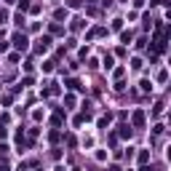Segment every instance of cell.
I'll use <instances>...</instances> for the list:
<instances>
[{
	"label": "cell",
	"instance_id": "1",
	"mask_svg": "<svg viewBox=\"0 0 171 171\" xmlns=\"http://www.w3.org/2000/svg\"><path fill=\"white\" fill-rule=\"evenodd\" d=\"M14 43H16V48H27V38L24 35H14Z\"/></svg>",
	"mask_w": 171,
	"mask_h": 171
},
{
	"label": "cell",
	"instance_id": "2",
	"mask_svg": "<svg viewBox=\"0 0 171 171\" xmlns=\"http://www.w3.org/2000/svg\"><path fill=\"white\" fill-rule=\"evenodd\" d=\"M134 123H136V126H142V123H144V115L136 112V115H134Z\"/></svg>",
	"mask_w": 171,
	"mask_h": 171
},
{
	"label": "cell",
	"instance_id": "3",
	"mask_svg": "<svg viewBox=\"0 0 171 171\" xmlns=\"http://www.w3.org/2000/svg\"><path fill=\"white\" fill-rule=\"evenodd\" d=\"M120 136H131V128L128 126H120Z\"/></svg>",
	"mask_w": 171,
	"mask_h": 171
},
{
	"label": "cell",
	"instance_id": "4",
	"mask_svg": "<svg viewBox=\"0 0 171 171\" xmlns=\"http://www.w3.org/2000/svg\"><path fill=\"white\" fill-rule=\"evenodd\" d=\"M70 5H80V0H70Z\"/></svg>",
	"mask_w": 171,
	"mask_h": 171
}]
</instances>
